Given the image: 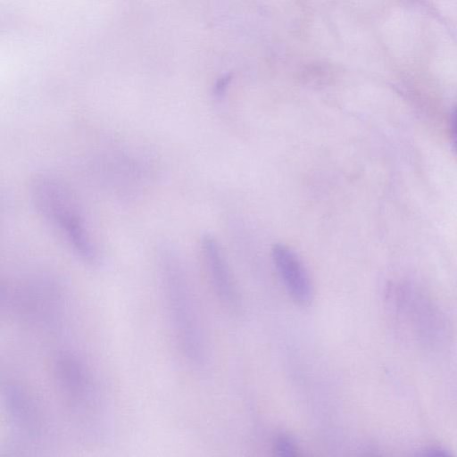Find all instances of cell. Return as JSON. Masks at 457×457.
I'll list each match as a JSON object with an SVG mask.
<instances>
[{
	"label": "cell",
	"instance_id": "obj_1",
	"mask_svg": "<svg viewBox=\"0 0 457 457\" xmlns=\"http://www.w3.org/2000/svg\"><path fill=\"white\" fill-rule=\"evenodd\" d=\"M31 192L35 205L42 215L66 237L84 260L93 262L96 259L94 247L63 186L52 178L43 176L34 180Z\"/></svg>",
	"mask_w": 457,
	"mask_h": 457
},
{
	"label": "cell",
	"instance_id": "obj_2",
	"mask_svg": "<svg viewBox=\"0 0 457 457\" xmlns=\"http://www.w3.org/2000/svg\"><path fill=\"white\" fill-rule=\"evenodd\" d=\"M165 279L173 320L184 351L188 357L200 361L203 358L201 336L186 283L176 270H167Z\"/></svg>",
	"mask_w": 457,
	"mask_h": 457
},
{
	"label": "cell",
	"instance_id": "obj_3",
	"mask_svg": "<svg viewBox=\"0 0 457 457\" xmlns=\"http://www.w3.org/2000/svg\"><path fill=\"white\" fill-rule=\"evenodd\" d=\"M272 258L292 299L298 304L307 305L312 297V288L298 256L287 245L276 244L272 247Z\"/></svg>",
	"mask_w": 457,
	"mask_h": 457
},
{
	"label": "cell",
	"instance_id": "obj_4",
	"mask_svg": "<svg viewBox=\"0 0 457 457\" xmlns=\"http://www.w3.org/2000/svg\"><path fill=\"white\" fill-rule=\"evenodd\" d=\"M203 249L219 296L226 304L234 305L236 303V292L219 245L211 236H204Z\"/></svg>",
	"mask_w": 457,
	"mask_h": 457
},
{
	"label": "cell",
	"instance_id": "obj_5",
	"mask_svg": "<svg viewBox=\"0 0 457 457\" xmlns=\"http://www.w3.org/2000/svg\"><path fill=\"white\" fill-rule=\"evenodd\" d=\"M275 445L278 454L281 456H293L297 454L295 445L287 435H279L277 437Z\"/></svg>",
	"mask_w": 457,
	"mask_h": 457
},
{
	"label": "cell",
	"instance_id": "obj_6",
	"mask_svg": "<svg viewBox=\"0 0 457 457\" xmlns=\"http://www.w3.org/2000/svg\"><path fill=\"white\" fill-rule=\"evenodd\" d=\"M423 455L425 456H436V457H449L450 454L445 451V450H442V449H438V448H431V449H428L427 450Z\"/></svg>",
	"mask_w": 457,
	"mask_h": 457
}]
</instances>
